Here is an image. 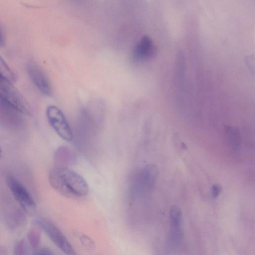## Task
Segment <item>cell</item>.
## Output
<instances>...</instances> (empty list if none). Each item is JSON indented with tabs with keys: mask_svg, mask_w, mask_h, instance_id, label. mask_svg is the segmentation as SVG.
Instances as JSON below:
<instances>
[{
	"mask_svg": "<svg viewBox=\"0 0 255 255\" xmlns=\"http://www.w3.org/2000/svg\"><path fill=\"white\" fill-rule=\"evenodd\" d=\"M50 183L61 196L71 199L86 196L89 191V185L79 174L66 167L55 166L50 173Z\"/></svg>",
	"mask_w": 255,
	"mask_h": 255,
	"instance_id": "obj_1",
	"label": "cell"
},
{
	"mask_svg": "<svg viewBox=\"0 0 255 255\" xmlns=\"http://www.w3.org/2000/svg\"><path fill=\"white\" fill-rule=\"evenodd\" d=\"M158 175V168L155 164H147L137 170L130 179V196L135 198L150 193L156 184Z\"/></svg>",
	"mask_w": 255,
	"mask_h": 255,
	"instance_id": "obj_2",
	"label": "cell"
},
{
	"mask_svg": "<svg viewBox=\"0 0 255 255\" xmlns=\"http://www.w3.org/2000/svg\"><path fill=\"white\" fill-rule=\"evenodd\" d=\"M0 101L10 109L23 114L30 115L31 109L23 96L8 81L0 78Z\"/></svg>",
	"mask_w": 255,
	"mask_h": 255,
	"instance_id": "obj_3",
	"label": "cell"
},
{
	"mask_svg": "<svg viewBox=\"0 0 255 255\" xmlns=\"http://www.w3.org/2000/svg\"><path fill=\"white\" fill-rule=\"evenodd\" d=\"M6 181L13 196L20 206L27 213L33 214L36 210V203L28 190L12 175L8 176Z\"/></svg>",
	"mask_w": 255,
	"mask_h": 255,
	"instance_id": "obj_4",
	"label": "cell"
},
{
	"mask_svg": "<svg viewBox=\"0 0 255 255\" xmlns=\"http://www.w3.org/2000/svg\"><path fill=\"white\" fill-rule=\"evenodd\" d=\"M48 120L57 134L64 140L71 142L73 138L71 127L65 115L56 106H49L47 109Z\"/></svg>",
	"mask_w": 255,
	"mask_h": 255,
	"instance_id": "obj_5",
	"label": "cell"
},
{
	"mask_svg": "<svg viewBox=\"0 0 255 255\" xmlns=\"http://www.w3.org/2000/svg\"><path fill=\"white\" fill-rule=\"evenodd\" d=\"M37 222L52 242L64 254L66 255H77L73 246L56 225L43 219H39Z\"/></svg>",
	"mask_w": 255,
	"mask_h": 255,
	"instance_id": "obj_6",
	"label": "cell"
},
{
	"mask_svg": "<svg viewBox=\"0 0 255 255\" xmlns=\"http://www.w3.org/2000/svg\"><path fill=\"white\" fill-rule=\"evenodd\" d=\"M30 78L36 89L42 94L50 96L53 92L51 84L41 69L33 62L28 63L27 67Z\"/></svg>",
	"mask_w": 255,
	"mask_h": 255,
	"instance_id": "obj_7",
	"label": "cell"
},
{
	"mask_svg": "<svg viewBox=\"0 0 255 255\" xmlns=\"http://www.w3.org/2000/svg\"><path fill=\"white\" fill-rule=\"evenodd\" d=\"M170 229L173 241L180 243L183 237L182 214L180 207L177 205L171 206L169 210Z\"/></svg>",
	"mask_w": 255,
	"mask_h": 255,
	"instance_id": "obj_8",
	"label": "cell"
},
{
	"mask_svg": "<svg viewBox=\"0 0 255 255\" xmlns=\"http://www.w3.org/2000/svg\"><path fill=\"white\" fill-rule=\"evenodd\" d=\"M156 48L152 39L148 36L142 37L135 45L133 52L134 58L144 61L151 58L155 54Z\"/></svg>",
	"mask_w": 255,
	"mask_h": 255,
	"instance_id": "obj_9",
	"label": "cell"
},
{
	"mask_svg": "<svg viewBox=\"0 0 255 255\" xmlns=\"http://www.w3.org/2000/svg\"><path fill=\"white\" fill-rule=\"evenodd\" d=\"M225 131L230 146L236 152H239L242 145L241 137L238 129L235 127H227Z\"/></svg>",
	"mask_w": 255,
	"mask_h": 255,
	"instance_id": "obj_10",
	"label": "cell"
},
{
	"mask_svg": "<svg viewBox=\"0 0 255 255\" xmlns=\"http://www.w3.org/2000/svg\"><path fill=\"white\" fill-rule=\"evenodd\" d=\"M0 78L11 83L16 81V75L8 64L0 55Z\"/></svg>",
	"mask_w": 255,
	"mask_h": 255,
	"instance_id": "obj_11",
	"label": "cell"
},
{
	"mask_svg": "<svg viewBox=\"0 0 255 255\" xmlns=\"http://www.w3.org/2000/svg\"><path fill=\"white\" fill-rule=\"evenodd\" d=\"M81 244L90 250H94L96 248L94 242L87 236H82L80 238Z\"/></svg>",
	"mask_w": 255,
	"mask_h": 255,
	"instance_id": "obj_12",
	"label": "cell"
},
{
	"mask_svg": "<svg viewBox=\"0 0 255 255\" xmlns=\"http://www.w3.org/2000/svg\"><path fill=\"white\" fill-rule=\"evenodd\" d=\"M29 239L32 246L34 248L37 247L40 242V236L36 231H31L29 235Z\"/></svg>",
	"mask_w": 255,
	"mask_h": 255,
	"instance_id": "obj_13",
	"label": "cell"
},
{
	"mask_svg": "<svg viewBox=\"0 0 255 255\" xmlns=\"http://www.w3.org/2000/svg\"><path fill=\"white\" fill-rule=\"evenodd\" d=\"M222 191V187L219 184H215L212 187L211 193L212 196L214 199L218 198Z\"/></svg>",
	"mask_w": 255,
	"mask_h": 255,
	"instance_id": "obj_14",
	"label": "cell"
},
{
	"mask_svg": "<svg viewBox=\"0 0 255 255\" xmlns=\"http://www.w3.org/2000/svg\"><path fill=\"white\" fill-rule=\"evenodd\" d=\"M24 244L23 243L20 242L17 247V250L16 252L18 255H22L24 254L25 250L23 248Z\"/></svg>",
	"mask_w": 255,
	"mask_h": 255,
	"instance_id": "obj_15",
	"label": "cell"
},
{
	"mask_svg": "<svg viewBox=\"0 0 255 255\" xmlns=\"http://www.w3.org/2000/svg\"><path fill=\"white\" fill-rule=\"evenodd\" d=\"M5 44V38L3 32L0 28V47H3Z\"/></svg>",
	"mask_w": 255,
	"mask_h": 255,
	"instance_id": "obj_16",
	"label": "cell"
},
{
	"mask_svg": "<svg viewBox=\"0 0 255 255\" xmlns=\"http://www.w3.org/2000/svg\"><path fill=\"white\" fill-rule=\"evenodd\" d=\"M37 255H53L49 251L44 250L40 252Z\"/></svg>",
	"mask_w": 255,
	"mask_h": 255,
	"instance_id": "obj_17",
	"label": "cell"
},
{
	"mask_svg": "<svg viewBox=\"0 0 255 255\" xmlns=\"http://www.w3.org/2000/svg\"><path fill=\"white\" fill-rule=\"evenodd\" d=\"M1 153V147H0V153Z\"/></svg>",
	"mask_w": 255,
	"mask_h": 255,
	"instance_id": "obj_18",
	"label": "cell"
}]
</instances>
